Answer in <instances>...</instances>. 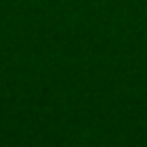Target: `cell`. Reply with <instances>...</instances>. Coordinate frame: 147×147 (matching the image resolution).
<instances>
[]
</instances>
